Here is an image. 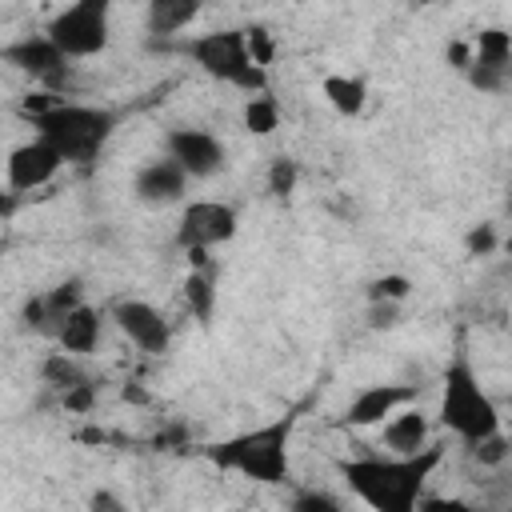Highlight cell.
<instances>
[{
	"label": "cell",
	"instance_id": "obj_1",
	"mask_svg": "<svg viewBox=\"0 0 512 512\" xmlns=\"http://www.w3.org/2000/svg\"><path fill=\"white\" fill-rule=\"evenodd\" d=\"M440 460H444V448H436V444H428L416 456H380V452H372V456L340 460V480L372 512H416V504L428 492V480L440 468Z\"/></svg>",
	"mask_w": 512,
	"mask_h": 512
},
{
	"label": "cell",
	"instance_id": "obj_2",
	"mask_svg": "<svg viewBox=\"0 0 512 512\" xmlns=\"http://www.w3.org/2000/svg\"><path fill=\"white\" fill-rule=\"evenodd\" d=\"M292 436H296V416L288 412V416H276L248 432L208 444L204 456L220 472H236L256 484H284L292 472Z\"/></svg>",
	"mask_w": 512,
	"mask_h": 512
},
{
	"label": "cell",
	"instance_id": "obj_3",
	"mask_svg": "<svg viewBox=\"0 0 512 512\" xmlns=\"http://www.w3.org/2000/svg\"><path fill=\"white\" fill-rule=\"evenodd\" d=\"M40 140H48L64 164H88L104 152V144L116 132V112L100 104H76V100H56L40 116L28 120Z\"/></svg>",
	"mask_w": 512,
	"mask_h": 512
},
{
	"label": "cell",
	"instance_id": "obj_4",
	"mask_svg": "<svg viewBox=\"0 0 512 512\" xmlns=\"http://www.w3.org/2000/svg\"><path fill=\"white\" fill-rule=\"evenodd\" d=\"M440 424L460 440V444H472L488 432L500 428V408L496 400L484 392L476 368L468 364V356H456L448 368H444V380H440Z\"/></svg>",
	"mask_w": 512,
	"mask_h": 512
},
{
	"label": "cell",
	"instance_id": "obj_5",
	"mask_svg": "<svg viewBox=\"0 0 512 512\" xmlns=\"http://www.w3.org/2000/svg\"><path fill=\"white\" fill-rule=\"evenodd\" d=\"M188 56L196 60V68L220 84H232L248 96H260L268 92V72H260L252 60H248V48H244V28H216V32H204V36H192L188 40Z\"/></svg>",
	"mask_w": 512,
	"mask_h": 512
},
{
	"label": "cell",
	"instance_id": "obj_6",
	"mask_svg": "<svg viewBox=\"0 0 512 512\" xmlns=\"http://www.w3.org/2000/svg\"><path fill=\"white\" fill-rule=\"evenodd\" d=\"M44 36L68 56V60H88V56H100L112 40V8L108 0H76L68 8H60Z\"/></svg>",
	"mask_w": 512,
	"mask_h": 512
},
{
	"label": "cell",
	"instance_id": "obj_7",
	"mask_svg": "<svg viewBox=\"0 0 512 512\" xmlns=\"http://www.w3.org/2000/svg\"><path fill=\"white\" fill-rule=\"evenodd\" d=\"M0 60L8 68H16L20 76H28L32 84H40V92H48V96H60L72 84V68H76L44 32H28V36L4 44Z\"/></svg>",
	"mask_w": 512,
	"mask_h": 512
},
{
	"label": "cell",
	"instance_id": "obj_8",
	"mask_svg": "<svg viewBox=\"0 0 512 512\" xmlns=\"http://www.w3.org/2000/svg\"><path fill=\"white\" fill-rule=\"evenodd\" d=\"M236 236V208L224 200H192L180 212L176 244L180 252H208Z\"/></svg>",
	"mask_w": 512,
	"mask_h": 512
},
{
	"label": "cell",
	"instance_id": "obj_9",
	"mask_svg": "<svg viewBox=\"0 0 512 512\" xmlns=\"http://www.w3.org/2000/svg\"><path fill=\"white\" fill-rule=\"evenodd\" d=\"M164 156L188 176V180H208L216 176L224 164H228V152L224 144L208 132V128H192V124H180L164 136Z\"/></svg>",
	"mask_w": 512,
	"mask_h": 512
},
{
	"label": "cell",
	"instance_id": "obj_10",
	"mask_svg": "<svg viewBox=\"0 0 512 512\" xmlns=\"http://www.w3.org/2000/svg\"><path fill=\"white\" fill-rule=\"evenodd\" d=\"M464 76L480 92H492V96L504 92L512 80V32L500 24L480 28V36L472 40V60H468Z\"/></svg>",
	"mask_w": 512,
	"mask_h": 512
},
{
	"label": "cell",
	"instance_id": "obj_11",
	"mask_svg": "<svg viewBox=\"0 0 512 512\" xmlns=\"http://www.w3.org/2000/svg\"><path fill=\"white\" fill-rule=\"evenodd\" d=\"M60 168H64L60 152H56L48 140L32 136V140H24V144H16V148L8 152V160H4V188H8L12 196L36 192V188L52 184Z\"/></svg>",
	"mask_w": 512,
	"mask_h": 512
},
{
	"label": "cell",
	"instance_id": "obj_12",
	"mask_svg": "<svg viewBox=\"0 0 512 512\" xmlns=\"http://www.w3.org/2000/svg\"><path fill=\"white\" fill-rule=\"evenodd\" d=\"M112 324L148 356H164L168 344H172V324L168 316L148 304V300H136V296H124L112 304Z\"/></svg>",
	"mask_w": 512,
	"mask_h": 512
},
{
	"label": "cell",
	"instance_id": "obj_13",
	"mask_svg": "<svg viewBox=\"0 0 512 512\" xmlns=\"http://www.w3.org/2000/svg\"><path fill=\"white\" fill-rule=\"evenodd\" d=\"M416 400H420V384H368L348 400L344 424L348 428H372V424H384L388 416H396L400 408H408Z\"/></svg>",
	"mask_w": 512,
	"mask_h": 512
},
{
	"label": "cell",
	"instance_id": "obj_14",
	"mask_svg": "<svg viewBox=\"0 0 512 512\" xmlns=\"http://www.w3.org/2000/svg\"><path fill=\"white\" fill-rule=\"evenodd\" d=\"M132 192H136V200L148 204V208H168V204H180V200H184L188 176H184L168 156H156V160H148V164L136 168Z\"/></svg>",
	"mask_w": 512,
	"mask_h": 512
},
{
	"label": "cell",
	"instance_id": "obj_15",
	"mask_svg": "<svg viewBox=\"0 0 512 512\" xmlns=\"http://www.w3.org/2000/svg\"><path fill=\"white\" fill-rule=\"evenodd\" d=\"M76 304H84V284L72 276V280H64V284H56V288L32 296V300L24 304V312H20V320H24V328H32V332L56 336L60 320H64Z\"/></svg>",
	"mask_w": 512,
	"mask_h": 512
},
{
	"label": "cell",
	"instance_id": "obj_16",
	"mask_svg": "<svg viewBox=\"0 0 512 512\" xmlns=\"http://www.w3.org/2000/svg\"><path fill=\"white\" fill-rule=\"evenodd\" d=\"M432 444V424H428V412L408 404L400 408L396 416H388L380 424V448L384 456H416Z\"/></svg>",
	"mask_w": 512,
	"mask_h": 512
},
{
	"label": "cell",
	"instance_id": "obj_17",
	"mask_svg": "<svg viewBox=\"0 0 512 512\" xmlns=\"http://www.w3.org/2000/svg\"><path fill=\"white\" fill-rule=\"evenodd\" d=\"M100 336H104V312L96 308V304H76L64 320H60V328H56V344H60V352H68V356H88V352H96V344H100Z\"/></svg>",
	"mask_w": 512,
	"mask_h": 512
},
{
	"label": "cell",
	"instance_id": "obj_18",
	"mask_svg": "<svg viewBox=\"0 0 512 512\" xmlns=\"http://www.w3.org/2000/svg\"><path fill=\"white\" fill-rule=\"evenodd\" d=\"M200 16V0H152L144 8V28L152 36H176Z\"/></svg>",
	"mask_w": 512,
	"mask_h": 512
},
{
	"label": "cell",
	"instance_id": "obj_19",
	"mask_svg": "<svg viewBox=\"0 0 512 512\" xmlns=\"http://www.w3.org/2000/svg\"><path fill=\"white\" fill-rule=\"evenodd\" d=\"M320 92L340 116H360L368 104V84L364 76H352V72H328L320 80Z\"/></svg>",
	"mask_w": 512,
	"mask_h": 512
},
{
	"label": "cell",
	"instance_id": "obj_20",
	"mask_svg": "<svg viewBox=\"0 0 512 512\" xmlns=\"http://www.w3.org/2000/svg\"><path fill=\"white\" fill-rule=\"evenodd\" d=\"M184 304L192 312L196 324H208L212 312H216V284H212V272L208 268H192L184 276Z\"/></svg>",
	"mask_w": 512,
	"mask_h": 512
},
{
	"label": "cell",
	"instance_id": "obj_21",
	"mask_svg": "<svg viewBox=\"0 0 512 512\" xmlns=\"http://www.w3.org/2000/svg\"><path fill=\"white\" fill-rule=\"evenodd\" d=\"M40 376H44V384H48V388H56L60 396H64L68 388H76V384L92 380V376L80 368V356H68V352H48V356H44V364H40Z\"/></svg>",
	"mask_w": 512,
	"mask_h": 512
},
{
	"label": "cell",
	"instance_id": "obj_22",
	"mask_svg": "<svg viewBox=\"0 0 512 512\" xmlns=\"http://www.w3.org/2000/svg\"><path fill=\"white\" fill-rule=\"evenodd\" d=\"M244 128L252 136H272L280 128V104H276L272 92H260V96L244 100Z\"/></svg>",
	"mask_w": 512,
	"mask_h": 512
},
{
	"label": "cell",
	"instance_id": "obj_23",
	"mask_svg": "<svg viewBox=\"0 0 512 512\" xmlns=\"http://www.w3.org/2000/svg\"><path fill=\"white\" fill-rule=\"evenodd\" d=\"M464 448H468V456H472L480 468H504L508 456H512V444H508L504 428H496V432H488V436H480V440H472V444H464Z\"/></svg>",
	"mask_w": 512,
	"mask_h": 512
},
{
	"label": "cell",
	"instance_id": "obj_24",
	"mask_svg": "<svg viewBox=\"0 0 512 512\" xmlns=\"http://www.w3.org/2000/svg\"><path fill=\"white\" fill-rule=\"evenodd\" d=\"M412 296V280L404 272H384L368 284V304H400Z\"/></svg>",
	"mask_w": 512,
	"mask_h": 512
},
{
	"label": "cell",
	"instance_id": "obj_25",
	"mask_svg": "<svg viewBox=\"0 0 512 512\" xmlns=\"http://www.w3.org/2000/svg\"><path fill=\"white\" fill-rule=\"evenodd\" d=\"M244 48H248V60H252L260 72H268V64L276 60V36H272V28L248 24V28H244Z\"/></svg>",
	"mask_w": 512,
	"mask_h": 512
},
{
	"label": "cell",
	"instance_id": "obj_26",
	"mask_svg": "<svg viewBox=\"0 0 512 512\" xmlns=\"http://www.w3.org/2000/svg\"><path fill=\"white\" fill-rule=\"evenodd\" d=\"M296 184H300V164L292 156H272V164H268V192L276 200H288L296 192Z\"/></svg>",
	"mask_w": 512,
	"mask_h": 512
},
{
	"label": "cell",
	"instance_id": "obj_27",
	"mask_svg": "<svg viewBox=\"0 0 512 512\" xmlns=\"http://www.w3.org/2000/svg\"><path fill=\"white\" fill-rule=\"evenodd\" d=\"M288 512H344V500L328 488H300V492H292Z\"/></svg>",
	"mask_w": 512,
	"mask_h": 512
},
{
	"label": "cell",
	"instance_id": "obj_28",
	"mask_svg": "<svg viewBox=\"0 0 512 512\" xmlns=\"http://www.w3.org/2000/svg\"><path fill=\"white\" fill-rule=\"evenodd\" d=\"M416 512H492L484 504H472V500H460V496H436V492H424Z\"/></svg>",
	"mask_w": 512,
	"mask_h": 512
},
{
	"label": "cell",
	"instance_id": "obj_29",
	"mask_svg": "<svg viewBox=\"0 0 512 512\" xmlns=\"http://www.w3.org/2000/svg\"><path fill=\"white\" fill-rule=\"evenodd\" d=\"M60 404H64L68 412H76V416H84V412H92V408H96V380H84V384H76V388H68V392L60 396Z\"/></svg>",
	"mask_w": 512,
	"mask_h": 512
},
{
	"label": "cell",
	"instance_id": "obj_30",
	"mask_svg": "<svg viewBox=\"0 0 512 512\" xmlns=\"http://www.w3.org/2000/svg\"><path fill=\"white\" fill-rule=\"evenodd\" d=\"M464 248H468V256H492L496 252V228L492 224H476L464 236Z\"/></svg>",
	"mask_w": 512,
	"mask_h": 512
},
{
	"label": "cell",
	"instance_id": "obj_31",
	"mask_svg": "<svg viewBox=\"0 0 512 512\" xmlns=\"http://www.w3.org/2000/svg\"><path fill=\"white\" fill-rule=\"evenodd\" d=\"M88 512H132V508H128V500H124L120 492H112V488H96V492L88 496Z\"/></svg>",
	"mask_w": 512,
	"mask_h": 512
},
{
	"label": "cell",
	"instance_id": "obj_32",
	"mask_svg": "<svg viewBox=\"0 0 512 512\" xmlns=\"http://www.w3.org/2000/svg\"><path fill=\"white\" fill-rule=\"evenodd\" d=\"M444 56H448V64H452V68H460V72H464V68H468V60H472V44H464V40H452Z\"/></svg>",
	"mask_w": 512,
	"mask_h": 512
},
{
	"label": "cell",
	"instance_id": "obj_33",
	"mask_svg": "<svg viewBox=\"0 0 512 512\" xmlns=\"http://www.w3.org/2000/svg\"><path fill=\"white\" fill-rule=\"evenodd\" d=\"M368 324H372V328H392V324H396V304H372Z\"/></svg>",
	"mask_w": 512,
	"mask_h": 512
},
{
	"label": "cell",
	"instance_id": "obj_34",
	"mask_svg": "<svg viewBox=\"0 0 512 512\" xmlns=\"http://www.w3.org/2000/svg\"><path fill=\"white\" fill-rule=\"evenodd\" d=\"M12 212H16V196H12L8 188H0V224H4Z\"/></svg>",
	"mask_w": 512,
	"mask_h": 512
}]
</instances>
